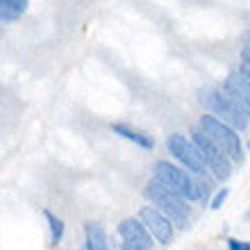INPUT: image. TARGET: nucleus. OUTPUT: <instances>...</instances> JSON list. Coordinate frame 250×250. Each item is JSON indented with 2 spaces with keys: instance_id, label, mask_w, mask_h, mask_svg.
Instances as JSON below:
<instances>
[{
  "instance_id": "nucleus-17",
  "label": "nucleus",
  "mask_w": 250,
  "mask_h": 250,
  "mask_svg": "<svg viewBox=\"0 0 250 250\" xmlns=\"http://www.w3.org/2000/svg\"><path fill=\"white\" fill-rule=\"evenodd\" d=\"M241 62H244L246 68H250V46L241 48Z\"/></svg>"
},
{
  "instance_id": "nucleus-3",
  "label": "nucleus",
  "mask_w": 250,
  "mask_h": 250,
  "mask_svg": "<svg viewBox=\"0 0 250 250\" xmlns=\"http://www.w3.org/2000/svg\"><path fill=\"white\" fill-rule=\"evenodd\" d=\"M144 196L155 205V209L159 207V211L171 221L173 228L187 230L191 225V209L187 207V203L180 196H175V193H171L168 189H164L162 185H157L155 180H150V182L146 185Z\"/></svg>"
},
{
  "instance_id": "nucleus-14",
  "label": "nucleus",
  "mask_w": 250,
  "mask_h": 250,
  "mask_svg": "<svg viewBox=\"0 0 250 250\" xmlns=\"http://www.w3.org/2000/svg\"><path fill=\"white\" fill-rule=\"evenodd\" d=\"M207 198H209V185L205 180H196V200H200L205 205Z\"/></svg>"
},
{
  "instance_id": "nucleus-12",
  "label": "nucleus",
  "mask_w": 250,
  "mask_h": 250,
  "mask_svg": "<svg viewBox=\"0 0 250 250\" xmlns=\"http://www.w3.org/2000/svg\"><path fill=\"white\" fill-rule=\"evenodd\" d=\"M30 2L25 0H0V21L2 23H14L27 12Z\"/></svg>"
},
{
  "instance_id": "nucleus-18",
  "label": "nucleus",
  "mask_w": 250,
  "mask_h": 250,
  "mask_svg": "<svg viewBox=\"0 0 250 250\" xmlns=\"http://www.w3.org/2000/svg\"><path fill=\"white\" fill-rule=\"evenodd\" d=\"M121 250H134V248H130V246H125V244H123V246H121Z\"/></svg>"
},
{
  "instance_id": "nucleus-6",
  "label": "nucleus",
  "mask_w": 250,
  "mask_h": 250,
  "mask_svg": "<svg viewBox=\"0 0 250 250\" xmlns=\"http://www.w3.org/2000/svg\"><path fill=\"white\" fill-rule=\"evenodd\" d=\"M166 148H168V152L178 159L180 164L185 166L187 173H193V175L205 178L207 166H205V162L200 159L198 150L193 148V144H191L185 134H178V132H175V134H168V139H166Z\"/></svg>"
},
{
  "instance_id": "nucleus-9",
  "label": "nucleus",
  "mask_w": 250,
  "mask_h": 250,
  "mask_svg": "<svg viewBox=\"0 0 250 250\" xmlns=\"http://www.w3.org/2000/svg\"><path fill=\"white\" fill-rule=\"evenodd\" d=\"M223 93L230 98L250 103V71L246 66H239V68L228 73V78L223 82Z\"/></svg>"
},
{
  "instance_id": "nucleus-1",
  "label": "nucleus",
  "mask_w": 250,
  "mask_h": 250,
  "mask_svg": "<svg viewBox=\"0 0 250 250\" xmlns=\"http://www.w3.org/2000/svg\"><path fill=\"white\" fill-rule=\"evenodd\" d=\"M198 98H200V105H205V109L218 119L221 123L230 125L234 132H244L250 125V121L246 119V114L239 109V105L232 98H228L223 91H218L214 86H205L198 91Z\"/></svg>"
},
{
  "instance_id": "nucleus-10",
  "label": "nucleus",
  "mask_w": 250,
  "mask_h": 250,
  "mask_svg": "<svg viewBox=\"0 0 250 250\" xmlns=\"http://www.w3.org/2000/svg\"><path fill=\"white\" fill-rule=\"evenodd\" d=\"M112 132L119 134V137H123V139H127V141H132V144H137L139 148H144V150H152V148H155V139L148 137L146 132L130 127L127 123H114Z\"/></svg>"
},
{
  "instance_id": "nucleus-5",
  "label": "nucleus",
  "mask_w": 250,
  "mask_h": 250,
  "mask_svg": "<svg viewBox=\"0 0 250 250\" xmlns=\"http://www.w3.org/2000/svg\"><path fill=\"white\" fill-rule=\"evenodd\" d=\"M191 144H193V148L198 150V155H200V159L205 162V166H207V171H211V175L218 180V182H228L232 175V162L228 157H225L223 152L218 150L216 146L211 144L209 139L205 137L203 132L198 130H191Z\"/></svg>"
},
{
  "instance_id": "nucleus-15",
  "label": "nucleus",
  "mask_w": 250,
  "mask_h": 250,
  "mask_svg": "<svg viewBox=\"0 0 250 250\" xmlns=\"http://www.w3.org/2000/svg\"><path fill=\"white\" fill-rule=\"evenodd\" d=\"M228 193H230V189H221V191H216V196L211 198V203H209V209H221V205L225 203Z\"/></svg>"
},
{
  "instance_id": "nucleus-2",
  "label": "nucleus",
  "mask_w": 250,
  "mask_h": 250,
  "mask_svg": "<svg viewBox=\"0 0 250 250\" xmlns=\"http://www.w3.org/2000/svg\"><path fill=\"white\" fill-rule=\"evenodd\" d=\"M198 130L203 132L205 137L209 139L211 144L216 146L218 150L223 152L230 162H244V146H241V137L239 132H234L230 125L221 123L218 119H214L211 114H203L198 121Z\"/></svg>"
},
{
  "instance_id": "nucleus-7",
  "label": "nucleus",
  "mask_w": 250,
  "mask_h": 250,
  "mask_svg": "<svg viewBox=\"0 0 250 250\" xmlns=\"http://www.w3.org/2000/svg\"><path fill=\"white\" fill-rule=\"evenodd\" d=\"M139 221L144 223L148 234H150L152 239H157V244H162V246H168L173 241V237H175L173 223L159 209H155V207H141Z\"/></svg>"
},
{
  "instance_id": "nucleus-19",
  "label": "nucleus",
  "mask_w": 250,
  "mask_h": 250,
  "mask_svg": "<svg viewBox=\"0 0 250 250\" xmlns=\"http://www.w3.org/2000/svg\"><path fill=\"white\" fill-rule=\"evenodd\" d=\"M246 46H250V39H248V43H246Z\"/></svg>"
},
{
  "instance_id": "nucleus-8",
  "label": "nucleus",
  "mask_w": 250,
  "mask_h": 250,
  "mask_svg": "<svg viewBox=\"0 0 250 250\" xmlns=\"http://www.w3.org/2000/svg\"><path fill=\"white\" fill-rule=\"evenodd\" d=\"M119 234L123 239V244L134 250L152 248V237L148 234V230L144 228V223L139 218H123L119 223Z\"/></svg>"
},
{
  "instance_id": "nucleus-4",
  "label": "nucleus",
  "mask_w": 250,
  "mask_h": 250,
  "mask_svg": "<svg viewBox=\"0 0 250 250\" xmlns=\"http://www.w3.org/2000/svg\"><path fill=\"white\" fill-rule=\"evenodd\" d=\"M152 180L162 185L164 189H168L171 193L180 196L182 200H196V180L191 178L189 173L180 166L166 162V159H159L152 166Z\"/></svg>"
},
{
  "instance_id": "nucleus-13",
  "label": "nucleus",
  "mask_w": 250,
  "mask_h": 250,
  "mask_svg": "<svg viewBox=\"0 0 250 250\" xmlns=\"http://www.w3.org/2000/svg\"><path fill=\"white\" fill-rule=\"evenodd\" d=\"M43 216H46L48 221V228H50V246L53 248H57V246L62 244V239H64V221H62L60 216H55L50 209H43Z\"/></svg>"
},
{
  "instance_id": "nucleus-11",
  "label": "nucleus",
  "mask_w": 250,
  "mask_h": 250,
  "mask_svg": "<svg viewBox=\"0 0 250 250\" xmlns=\"http://www.w3.org/2000/svg\"><path fill=\"white\" fill-rule=\"evenodd\" d=\"M84 237H86L84 250H112L109 248V241H107V232L100 223H86Z\"/></svg>"
},
{
  "instance_id": "nucleus-16",
  "label": "nucleus",
  "mask_w": 250,
  "mask_h": 250,
  "mask_svg": "<svg viewBox=\"0 0 250 250\" xmlns=\"http://www.w3.org/2000/svg\"><path fill=\"white\" fill-rule=\"evenodd\" d=\"M228 248H230V250H250V239H248V241H241V239H230V241H228Z\"/></svg>"
},
{
  "instance_id": "nucleus-20",
  "label": "nucleus",
  "mask_w": 250,
  "mask_h": 250,
  "mask_svg": "<svg viewBox=\"0 0 250 250\" xmlns=\"http://www.w3.org/2000/svg\"><path fill=\"white\" fill-rule=\"evenodd\" d=\"M248 150H250V141H248Z\"/></svg>"
}]
</instances>
